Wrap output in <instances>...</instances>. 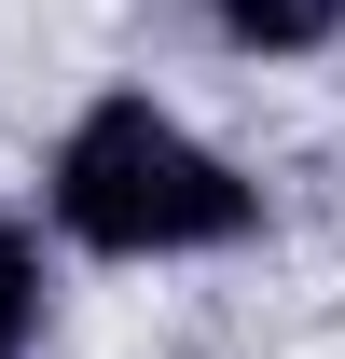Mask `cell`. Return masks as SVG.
I'll list each match as a JSON object with an SVG mask.
<instances>
[{
  "mask_svg": "<svg viewBox=\"0 0 345 359\" xmlns=\"http://www.w3.org/2000/svg\"><path fill=\"white\" fill-rule=\"evenodd\" d=\"M28 318H42V263H28V235L0 222V359H28Z\"/></svg>",
  "mask_w": 345,
  "mask_h": 359,
  "instance_id": "cell-3",
  "label": "cell"
},
{
  "mask_svg": "<svg viewBox=\"0 0 345 359\" xmlns=\"http://www.w3.org/2000/svg\"><path fill=\"white\" fill-rule=\"evenodd\" d=\"M221 14V42H249V55H318L345 28V0H208Z\"/></svg>",
  "mask_w": 345,
  "mask_h": 359,
  "instance_id": "cell-2",
  "label": "cell"
},
{
  "mask_svg": "<svg viewBox=\"0 0 345 359\" xmlns=\"http://www.w3.org/2000/svg\"><path fill=\"white\" fill-rule=\"evenodd\" d=\"M55 222L83 249H111V263H166V249H235L262 222V194L194 125H166L152 97H97L69 125V152H55Z\"/></svg>",
  "mask_w": 345,
  "mask_h": 359,
  "instance_id": "cell-1",
  "label": "cell"
}]
</instances>
